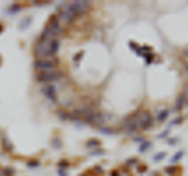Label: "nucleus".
<instances>
[{
  "instance_id": "6",
  "label": "nucleus",
  "mask_w": 188,
  "mask_h": 176,
  "mask_svg": "<svg viewBox=\"0 0 188 176\" xmlns=\"http://www.w3.org/2000/svg\"><path fill=\"white\" fill-rule=\"evenodd\" d=\"M137 118H138V124L142 128H148L149 127H151V122H152V118L148 112L141 113L140 116L137 117Z\"/></svg>"
},
{
  "instance_id": "8",
  "label": "nucleus",
  "mask_w": 188,
  "mask_h": 176,
  "mask_svg": "<svg viewBox=\"0 0 188 176\" xmlns=\"http://www.w3.org/2000/svg\"><path fill=\"white\" fill-rule=\"evenodd\" d=\"M47 96L49 97H54L55 96V90L52 86H49L47 88Z\"/></svg>"
},
{
  "instance_id": "10",
  "label": "nucleus",
  "mask_w": 188,
  "mask_h": 176,
  "mask_svg": "<svg viewBox=\"0 0 188 176\" xmlns=\"http://www.w3.org/2000/svg\"><path fill=\"white\" fill-rule=\"evenodd\" d=\"M184 100L186 101V102L188 103V87H187V89L185 91V94H184Z\"/></svg>"
},
{
  "instance_id": "3",
  "label": "nucleus",
  "mask_w": 188,
  "mask_h": 176,
  "mask_svg": "<svg viewBox=\"0 0 188 176\" xmlns=\"http://www.w3.org/2000/svg\"><path fill=\"white\" fill-rule=\"evenodd\" d=\"M76 15L77 14H76L75 11L72 8V6L70 5H65L64 8H61L57 20L58 22L68 24L73 21L74 18L76 17Z\"/></svg>"
},
{
  "instance_id": "7",
  "label": "nucleus",
  "mask_w": 188,
  "mask_h": 176,
  "mask_svg": "<svg viewBox=\"0 0 188 176\" xmlns=\"http://www.w3.org/2000/svg\"><path fill=\"white\" fill-rule=\"evenodd\" d=\"M72 8L75 11L76 14H80V13L85 12L89 6V3L86 1H74L70 4Z\"/></svg>"
},
{
  "instance_id": "2",
  "label": "nucleus",
  "mask_w": 188,
  "mask_h": 176,
  "mask_svg": "<svg viewBox=\"0 0 188 176\" xmlns=\"http://www.w3.org/2000/svg\"><path fill=\"white\" fill-rule=\"evenodd\" d=\"M61 28L57 19H51L42 32V37L47 39H57L61 34Z\"/></svg>"
},
{
  "instance_id": "5",
  "label": "nucleus",
  "mask_w": 188,
  "mask_h": 176,
  "mask_svg": "<svg viewBox=\"0 0 188 176\" xmlns=\"http://www.w3.org/2000/svg\"><path fill=\"white\" fill-rule=\"evenodd\" d=\"M60 76H61V73L58 71L53 69V70L40 73V74L38 77V80L40 81V82L48 83V82H52V81L59 79Z\"/></svg>"
},
{
  "instance_id": "9",
  "label": "nucleus",
  "mask_w": 188,
  "mask_h": 176,
  "mask_svg": "<svg viewBox=\"0 0 188 176\" xmlns=\"http://www.w3.org/2000/svg\"><path fill=\"white\" fill-rule=\"evenodd\" d=\"M167 115H168V113H167L166 111L162 112L161 115H159V120H164L165 118L167 117Z\"/></svg>"
},
{
  "instance_id": "1",
  "label": "nucleus",
  "mask_w": 188,
  "mask_h": 176,
  "mask_svg": "<svg viewBox=\"0 0 188 176\" xmlns=\"http://www.w3.org/2000/svg\"><path fill=\"white\" fill-rule=\"evenodd\" d=\"M59 47L60 43L57 39L41 38L40 42L35 48V54L38 59L54 57L59 51Z\"/></svg>"
},
{
  "instance_id": "4",
  "label": "nucleus",
  "mask_w": 188,
  "mask_h": 176,
  "mask_svg": "<svg viewBox=\"0 0 188 176\" xmlns=\"http://www.w3.org/2000/svg\"><path fill=\"white\" fill-rule=\"evenodd\" d=\"M57 63V59L55 57L51 58H43V59H38L35 63L36 69L42 72H47L50 70H53L54 66Z\"/></svg>"
}]
</instances>
